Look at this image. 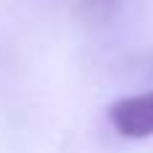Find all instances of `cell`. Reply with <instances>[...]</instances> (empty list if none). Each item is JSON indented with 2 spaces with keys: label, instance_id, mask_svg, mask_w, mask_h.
I'll return each instance as SVG.
<instances>
[{
  "label": "cell",
  "instance_id": "1",
  "mask_svg": "<svg viewBox=\"0 0 153 153\" xmlns=\"http://www.w3.org/2000/svg\"><path fill=\"white\" fill-rule=\"evenodd\" d=\"M110 126L129 140H145L153 137V89L145 94L124 97L108 108Z\"/></svg>",
  "mask_w": 153,
  "mask_h": 153
}]
</instances>
